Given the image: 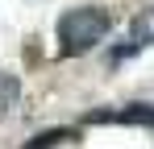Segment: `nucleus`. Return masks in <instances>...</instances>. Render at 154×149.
I'll return each mask as SVG.
<instances>
[{"instance_id": "1", "label": "nucleus", "mask_w": 154, "mask_h": 149, "mask_svg": "<svg viewBox=\"0 0 154 149\" xmlns=\"http://www.w3.org/2000/svg\"><path fill=\"white\" fill-rule=\"evenodd\" d=\"M108 13L104 8H71L58 17V54L63 58H75L83 50H92L96 42H104L108 33Z\"/></svg>"}, {"instance_id": "2", "label": "nucleus", "mask_w": 154, "mask_h": 149, "mask_svg": "<svg viewBox=\"0 0 154 149\" xmlns=\"http://www.w3.org/2000/svg\"><path fill=\"white\" fill-rule=\"evenodd\" d=\"M92 124H104V120H112V124H142V128H150L154 124V108L150 104H125L121 112H96V116H88Z\"/></svg>"}, {"instance_id": "3", "label": "nucleus", "mask_w": 154, "mask_h": 149, "mask_svg": "<svg viewBox=\"0 0 154 149\" xmlns=\"http://www.w3.org/2000/svg\"><path fill=\"white\" fill-rule=\"evenodd\" d=\"M17 99H21V83H17V74H4V71H0V112L17 108Z\"/></svg>"}, {"instance_id": "4", "label": "nucleus", "mask_w": 154, "mask_h": 149, "mask_svg": "<svg viewBox=\"0 0 154 149\" xmlns=\"http://www.w3.org/2000/svg\"><path fill=\"white\" fill-rule=\"evenodd\" d=\"M71 137H75L71 128H50V133H38L25 149H54V145H63V141H71Z\"/></svg>"}]
</instances>
